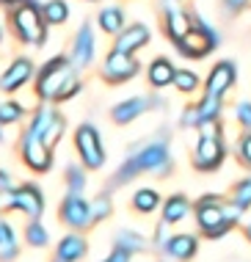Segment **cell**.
<instances>
[{
  "label": "cell",
  "instance_id": "52a82bcc",
  "mask_svg": "<svg viewBox=\"0 0 251 262\" xmlns=\"http://www.w3.org/2000/svg\"><path fill=\"white\" fill-rule=\"evenodd\" d=\"M75 149L77 158H80V166H86L89 171H97V168L105 166V146H102V136L94 124H80L75 130Z\"/></svg>",
  "mask_w": 251,
  "mask_h": 262
},
{
  "label": "cell",
  "instance_id": "484cf974",
  "mask_svg": "<svg viewBox=\"0 0 251 262\" xmlns=\"http://www.w3.org/2000/svg\"><path fill=\"white\" fill-rule=\"evenodd\" d=\"M116 246L127 249L130 254H141V251L149 249V240L143 235H138V232H133V229H119L116 232Z\"/></svg>",
  "mask_w": 251,
  "mask_h": 262
},
{
  "label": "cell",
  "instance_id": "e0dca14e",
  "mask_svg": "<svg viewBox=\"0 0 251 262\" xmlns=\"http://www.w3.org/2000/svg\"><path fill=\"white\" fill-rule=\"evenodd\" d=\"M149 39H152V33H149L147 25H141V23L127 25L121 33H116L113 50H119V53H135V50H141V47H147Z\"/></svg>",
  "mask_w": 251,
  "mask_h": 262
},
{
  "label": "cell",
  "instance_id": "9a60e30c",
  "mask_svg": "<svg viewBox=\"0 0 251 262\" xmlns=\"http://www.w3.org/2000/svg\"><path fill=\"white\" fill-rule=\"evenodd\" d=\"M94 47H97L94 31H91V25H86V23H83L80 28H77L75 39H72V50H69L72 63H75L77 69L91 67V61H94Z\"/></svg>",
  "mask_w": 251,
  "mask_h": 262
},
{
  "label": "cell",
  "instance_id": "f546056e",
  "mask_svg": "<svg viewBox=\"0 0 251 262\" xmlns=\"http://www.w3.org/2000/svg\"><path fill=\"white\" fill-rule=\"evenodd\" d=\"M174 86L179 94H191V91L199 89V75L193 72V69H177L174 75Z\"/></svg>",
  "mask_w": 251,
  "mask_h": 262
},
{
  "label": "cell",
  "instance_id": "f6af8a7d",
  "mask_svg": "<svg viewBox=\"0 0 251 262\" xmlns=\"http://www.w3.org/2000/svg\"><path fill=\"white\" fill-rule=\"evenodd\" d=\"M55 262H61V259H55Z\"/></svg>",
  "mask_w": 251,
  "mask_h": 262
},
{
  "label": "cell",
  "instance_id": "ba28073f",
  "mask_svg": "<svg viewBox=\"0 0 251 262\" xmlns=\"http://www.w3.org/2000/svg\"><path fill=\"white\" fill-rule=\"evenodd\" d=\"M19 158L36 174H45L53 168V149L45 144V138L31 130H23V136H19Z\"/></svg>",
  "mask_w": 251,
  "mask_h": 262
},
{
  "label": "cell",
  "instance_id": "7c38bea8",
  "mask_svg": "<svg viewBox=\"0 0 251 262\" xmlns=\"http://www.w3.org/2000/svg\"><path fill=\"white\" fill-rule=\"evenodd\" d=\"M163 105H166V102H163L160 97H155V94L130 97V100L113 105V108H111V119H113L116 124H130V122H135V119L141 116V113H149V111H155V108H163Z\"/></svg>",
  "mask_w": 251,
  "mask_h": 262
},
{
  "label": "cell",
  "instance_id": "e575fe53",
  "mask_svg": "<svg viewBox=\"0 0 251 262\" xmlns=\"http://www.w3.org/2000/svg\"><path fill=\"white\" fill-rule=\"evenodd\" d=\"M238 158H240L243 166L251 168V130L240 138V144H238Z\"/></svg>",
  "mask_w": 251,
  "mask_h": 262
},
{
  "label": "cell",
  "instance_id": "4316f807",
  "mask_svg": "<svg viewBox=\"0 0 251 262\" xmlns=\"http://www.w3.org/2000/svg\"><path fill=\"white\" fill-rule=\"evenodd\" d=\"M41 14H45L47 25H64L69 19V6L67 0H47L41 6Z\"/></svg>",
  "mask_w": 251,
  "mask_h": 262
},
{
  "label": "cell",
  "instance_id": "6da1fadb",
  "mask_svg": "<svg viewBox=\"0 0 251 262\" xmlns=\"http://www.w3.org/2000/svg\"><path fill=\"white\" fill-rule=\"evenodd\" d=\"M174 163H171V152H169V138L157 136L152 141H143L135 144L127 152L124 163L116 168V174L111 177V190L121 188L127 182H133L138 174H157V177H169Z\"/></svg>",
  "mask_w": 251,
  "mask_h": 262
},
{
  "label": "cell",
  "instance_id": "4dcf8cb0",
  "mask_svg": "<svg viewBox=\"0 0 251 262\" xmlns=\"http://www.w3.org/2000/svg\"><path fill=\"white\" fill-rule=\"evenodd\" d=\"M23 116H25L23 102H14V100L0 102V124H17Z\"/></svg>",
  "mask_w": 251,
  "mask_h": 262
},
{
  "label": "cell",
  "instance_id": "3957f363",
  "mask_svg": "<svg viewBox=\"0 0 251 262\" xmlns=\"http://www.w3.org/2000/svg\"><path fill=\"white\" fill-rule=\"evenodd\" d=\"M193 212H196V224L202 229V235L210 240L224 237L243 215L232 202H224L218 196H202L196 202V207H193Z\"/></svg>",
  "mask_w": 251,
  "mask_h": 262
},
{
  "label": "cell",
  "instance_id": "83f0119b",
  "mask_svg": "<svg viewBox=\"0 0 251 262\" xmlns=\"http://www.w3.org/2000/svg\"><path fill=\"white\" fill-rule=\"evenodd\" d=\"M25 243L33 246V249H45L50 243V232L45 229V224L39 218H31V224L25 226Z\"/></svg>",
  "mask_w": 251,
  "mask_h": 262
},
{
  "label": "cell",
  "instance_id": "cb8c5ba5",
  "mask_svg": "<svg viewBox=\"0 0 251 262\" xmlns=\"http://www.w3.org/2000/svg\"><path fill=\"white\" fill-rule=\"evenodd\" d=\"M157 207H163V202H160V193H157L155 188H141L133 193V210L135 212L149 215V212H155Z\"/></svg>",
  "mask_w": 251,
  "mask_h": 262
},
{
  "label": "cell",
  "instance_id": "ac0fdd59",
  "mask_svg": "<svg viewBox=\"0 0 251 262\" xmlns=\"http://www.w3.org/2000/svg\"><path fill=\"white\" fill-rule=\"evenodd\" d=\"M163 254H166L169 259H177V262H191L193 257H196L199 251V240L193 235H171L169 243L160 249Z\"/></svg>",
  "mask_w": 251,
  "mask_h": 262
},
{
  "label": "cell",
  "instance_id": "d590c367",
  "mask_svg": "<svg viewBox=\"0 0 251 262\" xmlns=\"http://www.w3.org/2000/svg\"><path fill=\"white\" fill-rule=\"evenodd\" d=\"M235 116H238V122L243 127H248V130H251V102H238V105H235Z\"/></svg>",
  "mask_w": 251,
  "mask_h": 262
},
{
  "label": "cell",
  "instance_id": "d6986e66",
  "mask_svg": "<svg viewBox=\"0 0 251 262\" xmlns=\"http://www.w3.org/2000/svg\"><path fill=\"white\" fill-rule=\"evenodd\" d=\"M86 254H89V243H86V237L77 235V232L64 235L58 240V246H55V259H61V262H77V259H83Z\"/></svg>",
  "mask_w": 251,
  "mask_h": 262
},
{
  "label": "cell",
  "instance_id": "5b68a950",
  "mask_svg": "<svg viewBox=\"0 0 251 262\" xmlns=\"http://www.w3.org/2000/svg\"><path fill=\"white\" fill-rule=\"evenodd\" d=\"M199 133H202V136H199L196 152H193V168L210 174L215 168H221V163L226 158L224 138H221V130H218V119H215V122H204L199 127Z\"/></svg>",
  "mask_w": 251,
  "mask_h": 262
},
{
  "label": "cell",
  "instance_id": "8fae6325",
  "mask_svg": "<svg viewBox=\"0 0 251 262\" xmlns=\"http://www.w3.org/2000/svg\"><path fill=\"white\" fill-rule=\"evenodd\" d=\"M138 75V61L133 58V53H119L111 50L105 55L102 63V80L111 83V86H119V83H127Z\"/></svg>",
  "mask_w": 251,
  "mask_h": 262
},
{
  "label": "cell",
  "instance_id": "8992f818",
  "mask_svg": "<svg viewBox=\"0 0 251 262\" xmlns=\"http://www.w3.org/2000/svg\"><path fill=\"white\" fill-rule=\"evenodd\" d=\"M174 45H177V50L182 55H188V58H204V55L218 45V33H215L202 17L191 14V31L179 41H174Z\"/></svg>",
  "mask_w": 251,
  "mask_h": 262
},
{
  "label": "cell",
  "instance_id": "ab89813d",
  "mask_svg": "<svg viewBox=\"0 0 251 262\" xmlns=\"http://www.w3.org/2000/svg\"><path fill=\"white\" fill-rule=\"evenodd\" d=\"M224 6H226L229 14H238L243 6H246V0H224Z\"/></svg>",
  "mask_w": 251,
  "mask_h": 262
},
{
  "label": "cell",
  "instance_id": "277c9868",
  "mask_svg": "<svg viewBox=\"0 0 251 262\" xmlns=\"http://www.w3.org/2000/svg\"><path fill=\"white\" fill-rule=\"evenodd\" d=\"M9 23H11V33L17 41H23L28 47H41L47 41V19L41 9L33 3V0H23L17 3L9 14Z\"/></svg>",
  "mask_w": 251,
  "mask_h": 262
},
{
  "label": "cell",
  "instance_id": "b9f144b4",
  "mask_svg": "<svg viewBox=\"0 0 251 262\" xmlns=\"http://www.w3.org/2000/svg\"><path fill=\"white\" fill-rule=\"evenodd\" d=\"M14 3H23V0H0V6H14Z\"/></svg>",
  "mask_w": 251,
  "mask_h": 262
},
{
  "label": "cell",
  "instance_id": "d6a6232c",
  "mask_svg": "<svg viewBox=\"0 0 251 262\" xmlns=\"http://www.w3.org/2000/svg\"><path fill=\"white\" fill-rule=\"evenodd\" d=\"M64 130H67V119H64L61 113H55V119L50 122V127L45 130V136H41V138H45V144L50 146V149H55V144L61 141Z\"/></svg>",
  "mask_w": 251,
  "mask_h": 262
},
{
  "label": "cell",
  "instance_id": "74e56055",
  "mask_svg": "<svg viewBox=\"0 0 251 262\" xmlns=\"http://www.w3.org/2000/svg\"><path fill=\"white\" fill-rule=\"evenodd\" d=\"M169 221H160V224H157V232H155V246H157V249H163V246H166L169 243Z\"/></svg>",
  "mask_w": 251,
  "mask_h": 262
},
{
  "label": "cell",
  "instance_id": "ffe728a7",
  "mask_svg": "<svg viewBox=\"0 0 251 262\" xmlns=\"http://www.w3.org/2000/svg\"><path fill=\"white\" fill-rule=\"evenodd\" d=\"M163 31L171 41H179L191 31V14L179 11L177 6H166L163 9Z\"/></svg>",
  "mask_w": 251,
  "mask_h": 262
},
{
  "label": "cell",
  "instance_id": "7a4b0ae2",
  "mask_svg": "<svg viewBox=\"0 0 251 262\" xmlns=\"http://www.w3.org/2000/svg\"><path fill=\"white\" fill-rule=\"evenodd\" d=\"M80 89L83 86H80V77H77V67L67 55H55V58L45 61L33 80V94L41 102L72 100Z\"/></svg>",
  "mask_w": 251,
  "mask_h": 262
},
{
  "label": "cell",
  "instance_id": "bcb514c9",
  "mask_svg": "<svg viewBox=\"0 0 251 262\" xmlns=\"http://www.w3.org/2000/svg\"><path fill=\"white\" fill-rule=\"evenodd\" d=\"M0 207H3V204H0Z\"/></svg>",
  "mask_w": 251,
  "mask_h": 262
},
{
  "label": "cell",
  "instance_id": "f1b7e54d",
  "mask_svg": "<svg viewBox=\"0 0 251 262\" xmlns=\"http://www.w3.org/2000/svg\"><path fill=\"white\" fill-rule=\"evenodd\" d=\"M232 204L238 207L240 212H246L251 207V177H246V180L235 182L232 188Z\"/></svg>",
  "mask_w": 251,
  "mask_h": 262
},
{
  "label": "cell",
  "instance_id": "30bf717a",
  "mask_svg": "<svg viewBox=\"0 0 251 262\" xmlns=\"http://www.w3.org/2000/svg\"><path fill=\"white\" fill-rule=\"evenodd\" d=\"M6 210L25 212L28 218H41V212H45V193H41L33 182H23L19 188H14L9 193Z\"/></svg>",
  "mask_w": 251,
  "mask_h": 262
},
{
  "label": "cell",
  "instance_id": "60d3db41",
  "mask_svg": "<svg viewBox=\"0 0 251 262\" xmlns=\"http://www.w3.org/2000/svg\"><path fill=\"white\" fill-rule=\"evenodd\" d=\"M243 232H246V240H248V243H251V221L246 224V229H243Z\"/></svg>",
  "mask_w": 251,
  "mask_h": 262
},
{
  "label": "cell",
  "instance_id": "8d00e7d4",
  "mask_svg": "<svg viewBox=\"0 0 251 262\" xmlns=\"http://www.w3.org/2000/svg\"><path fill=\"white\" fill-rule=\"evenodd\" d=\"M130 259H133V254L127 251V249H121V246H113V251L108 254L102 262H130Z\"/></svg>",
  "mask_w": 251,
  "mask_h": 262
},
{
  "label": "cell",
  "instance_id": "1f68e13d",
  "mask_svg": "<svg viewBox=\"0 0 251 262\" xmlns=\"http://www.w3.org/2000/svg\"><path fill=\"white\" fill-rule=\"evenodd\" d=\"M86 166H67V171H64V182H67V188L72 193H83L86 188Z\"/></svg>",
  "mask_w": 251,
  "mask_h": 262
},
{
  "label": "cell",
  "instance_id": "9c48e42d",
  "mask_svg": "<svg viewBox=\"0 0 251 262\" xmlns=\"http://www.w3.org/2000/svg\"><path fill=\"white\" fill-rule=\"evenodd\" d=\"M58 218H61V224H67L69 229H75V232L94 226V218H91V202L83 199V193H72V190L64 196L61 204H58Z\"/></svg>",
  "mask_w": 251,
  "mask_h": 262
},
{
  "label": "cell",
  "instance_id": "44dd1931",
  "mask_svg": "<svg viewBox=\"0 0 251 262\" xmlns=\"http://www.w3.org/2000/svg\"><path fill=\"white\" fill-rule=\"evenodd\" d=\"M149 83L155 89H166L169 83H174V75H177V67L171 63L169 58H155L149 63Z\"/></svg>",
  "mask_w": 251,
  "mask_h": 262
},
{
  "label": "cell",
  "instance_id": "7bdbcfd3",
  "mask_svg": "<svg viewBox=\"0 0 251 262\" xmlns=\"http://www.w3.org/2000/svg\"><path fill=\"white\" fill-rule=\"evenodd\" d=\"M0 141H3V124H0Z\"/></svg>",
  "mask_w": 251,
  "mask_h": 262
},
{
  "label": "cell",
  "instance_id": "7402d4cb",
  "mask_svg": "<svg viewBox=\"0 0 251 262\" xmlns=\"http://www.w3.org/2000/svg\"><path fill=\"white\" fill-rule=\"evenodd\" d=\"M97 23H99V28H102L105 33H121L124 31V11L119 9V6H108V9H99V14H97Z\"/></svg>",
  "mask_w": 251,
  "mask_h": 262
},
{
  "label": "cell",
  "instance_id": "ee69618b",
  "mask_svg": "<svg viewBox=\"0 0 251 262\" xmlns=\"http://www.w3.org/2000/svg\"><path fill=\"white\" fill-rule=\"evenodd\" d=\"M0 41H3V25H0Z\"/></svg>",
  "mask_w": 251,
  "mask_h": 262
},
{
  "label": "cell",
  "instance_id": "603a6c76",
  "mask_svg": "<svg viewBox=\"0 0 251 262\" xmlns=\"http://www.w3.org/2000/svg\"><path fill=\"white\" fill-rule=\"evenodd\" d=\"M188 212H191V202L182 193H174L163 202V221H169V224H179Z\"/></svg>",
  "mask_w": 251,
  "mask_h": 262
},
{
  "label": "cell",
  "instance_id": "5bb4252c",
  "mask_svg": "<svg viewBox=\"0 0 251 262\" xmlns=\"http://www.w3.org/2000/svg\"><path fill=\"white\" fill-rule=\"evenodd\" d=\"M235 80H238V67H235L232 61H218V63L210 69V75H207L204 94L221 97V100H224V94L235 86Z\"/></svg>",
  "mask_w": 251,
  "mask_h": 262
},
{
  "label": "cell",
  "instance_id": "836d02e7",
  "mask_svg": "<svg viewBox=\"0 0 251 262\" xmlns=\"http://www.w3.org/2000/svg\"><path fill=\"white\" fill-rule=\"evenodd\" d=\"M113 212V204L108 196H97L94 202H91V218H94V224H99L102 218H108Z\"/></svg>",
  "mask_w": 251,
  "mask_h": 262
},
{
  "label": "cell",
  "instance_id": "f35d334b",
  "mask_svg": "<svg viewBox=\"0 0 251 262\" xmlns=\"http://www.w3.org/2000/svg\"><path fill=\"white\" fill-rule=\"evenodd\" d=\"M11 190H14V180H11V174L6 171V168H0V193L9 196Z\"/></svg>",
  "mask_w": 251,
  "mask_h": 262
},
{
  "label": "cell",
  "instance_id": "4fadbf2b",
  "mask_svg": "<svg viewBox=\"0 0 251 262\" xmlns=\"http://www.w3.org/2000/svg\"><path fill=\"white\" fill-rule=\"evenodd\" d=\"M31 77H33V61L25 58V55H19V58H14L9 67L3 69V75H0V91H3V94H14V91H19Z\"/></svg>",
  "mask_w": 251,
  "mask_h": 262
},
{
  "label": "cell",
  "instance_id": "2e32d148",
  "mask_svg": "<svg viewBox=\"0 0 251 262\" xmlns=\"http://www.w3.org/2000/svg\"><path fill=\"white\" fill-rule=\"evenodd\" d=\"M221 113V97L204 94L196 108H188L182 113V127H202L204 122H215Z\"/></svg>",
  "mask_w": 251,
  "mask_h": 262
},
{
  "label": "cell",
  "instance_id": "d4e9b609",
  "mask_svg": "<svg viewBox=\"0 0 251 262\" xmlns=\"http://www.w3.org/2000/svg\"><path fill=\"white\" fill-rule=\"evenodd\" d=\"M17 259V235L11 224L0 218V262H14Z\"/></svg>",
  "mask_w": 251,
  "mask_h": 262
}]
</instances>
